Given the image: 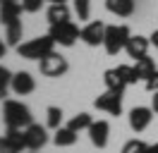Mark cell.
Here are the masks:
<instances>
[{
    "instance_id": "18",
    "label": "cell",
    "mask_w": 158,
    "mask_h": 153,
    "mask_svg": "<svg viewBox=\"0 0 158 153\" xmlns=\"http://www.w3.org/2000/svg\"><path fill=\"white\" fill-rule=\"evenodd\" d=\"M77 134L79 132L69 129V127H60V129H55L53 141H55V146H74L77 143Z\"/></svg>"
},
{
    "instance_id": "20",
    "label": "cell",
    "mask_w": 158,
    "mask_h": 153,
    "mask_svg": "<svg viewBox=\"0 0 158 153\" xmlns=\"http://www.w3.org/2000/svg\"><path fill=\"white\" fill-rule=\"evenodd\" d=\"M7 46H19V41H22V31H24V27H22V19H15V22H12V24H7Z\"/></svg>"
},
{
    "instance_id": "34",
    "label": "cell",
    "mask_w": 158,
    "mask_h": 153,
    "mask_svg": "<svg viewBox=\"0 0 158 153\" xmlns=\"http://www.w3.org/2000/svg\"><path fill=\"white\" fill-rule=\"evenodd\" d=\"M151 146H153V153H158V141H156V143H151Z\"/></svg>"
},
{
    "instance_id": "5",
    "label": "cell",
    "mask_w": 158,
    "mask_h": 153,
    "mask_svg": "<svg viewBox=\"0 0 158 153\" xmlns=\"http://www.w3.org/2000/svg\"><path fill=\"white\" fill-rule=\"evenodd\" d=\"M39 69H41V74L43 76H50V79H58V76L62 74H67V60L60 55V53H55V50H50L46 57H41L39 60Z\"/></svg>"
},
{
    "instance_id": "28",
    "label": "cell",
    "mask_w": 158,
    "mask_h": 153,
    "mask_svg": "<svg viewBox=\"0 0 158 153\" xmlns=\"http://www.w3.org/2000/svg\"><path fill=\"white\" fill-rule=\"evenodd\" d=\"M144 86H146V91H151V93H156V91H158V69L144 81Z\"/></svg>"
},
{
    "instance_id": "32",
    "label": "cell",
    "mask_w": 158,
    "mask_h": 153,
    "mask_svg": "<svg viewBox=\"0 0 158 153\" xmlns=\"http://www.w3.org/2000/svg\"><path fill=\"white\" fill-rule=\"evenodd\" d=\"M48 5H58V2H67V0H46Z\"/></svg>"
},
{
    "instance_id": "16",
    "label": "cell",
    "mask_w": 158,
    "mask_h": 153,
    "mask_svg": "<svg viewBox=\"0 0 158 153\" xmlns=\"http://www.w3.org/2000/svg\"><path fill=\"white\" fill-rule=\"evenodd\" d=\"M103 81H106V89H108V91L125 93V89H127V81L118 74V69H106V72H103Z\"/></svg>"
},
{
    "instance_id": "3",
    "label": "cell",
    "mask_w": 158,
    "mask_h": 153,
    "mask_svg": "<svg viewBox=\"0 0 158 153\" xmlns=\"http://www.w3.org/2000/svg\"><path fill=\"white\" fill-rule=\"evenodd\" d=\"M55 48V41L50 36H39V38H31L27 43H19L17 46V55L24 57V60H41L46 57Z\"/></svg>"
},
{
    "instance_id": "33",
    "label": "cell",
    "mask_w": 158,
    "mask_h": 153,
    "mask_svg": "<svg viewBox=\"0 0 158 153\" xmlns=\"http://www.w3.org/2000/svg\"><path fill=\"white\" fill-rule=\"evenodd\" d=\"M144 153H153V146H146V148H144Z\"/></svg>"
},
{
    "instance_id": "27",
    "label": "cell",
    "mask_w": 158,
    "mask_h": 153,
    "mask_svg": "<svg viewBox=\"0 0 158 153\" xmlns=\"http://www.w3.org/2000/svg\"><path fill=\"white\" fill-rule=\"evenodd\" d=\"M43 2H46V0H22V7H24V12L34 14V12H39V10L43 7Z\"/></svg>"
},
{
    "instance_id": "10",
    "label": "cell",
    "mask_w": 158,
    "mask_h": 153,
    "mask_svg": "<svg viewBox=\"0 0 158 153\" xmlns=\"http://www.w3.org/2000/svg\"><path fill=\"white\" fill-rule=\"evenodd\" d=\"M86 132H89V139H91V143H94L96 148H106V146H108L110 124L106 122V120H94Z\"/></svg>"
},
{
    "instance_id": "15",
    "label": "cell",
    "mask_w": 158,
    "mask_h": 153,
    "mask_svg": "<svg viewBox=\"0 0 158 153\" xmlns=\"http://www.w3.org/2000/svg\"><path fill=\"white\" fill-rule=\"evenodd\" d=\"M69 7L67 2H58V5H48L46 10V17H48V24H60V22H69Z\"/></svg>"
},
{
    "instance_id": "26",
    "label": "cell",
    "mask_w": 158,
    "mask_h": 153,
    "mask_svg": "<svg viewBox=\"0 0 158 153\" xmlns=\"http://www.w3.org/2000/svg\"><path fill=\"white\" fill-rule=\"evenodd\" d=\"M74 12H77V17L84 22V19H89L91 14V0H74Z\"/></svg>"
},
{
    "instance_id": "1",
    "label": "cell",
    "mask_w": 158,
    "mask_h": 153,
    "mask_svg": "<svg viewBox=\"0 0 158 153\" xmlns=\"http://www.w3.org/2000/svg\"><path fill=\"white\" fill-rule=\"evenodd\" d=\"M2 120H5V127H17V129H27L31 122H34V115L22 101H5L2 103Z\"/></svg>"
},
{
    "instance_id": "19",
    "label": "cell",
    "mask_w": 158,
    "mask_h": 153,
    "mask_svg": "<svg viewBox=\"0 0 158 153\" xmlns=\"http://www.w3.org/2000/svg\"><path fill=\"white\" fill-rule=\"evenodd\" d=\"M46 127L53 129V132L62 127V110L58 105H48V110H46Z\"/></svg>"
},
{
    "instance_id": "4",
    "label": "cell",
    "mask_w": 158,
    "mask_h": 153,
    "mask_svg": "<svg viewBox=\"0 0 158 153\" xmlns=\"http://www.w3.org/2000/svg\"><path fill=\"white\" fill-rule=\"evenodd\" d=\"M48 36L55 41V46H65L72 48L77 43V38H81V29L69 19V22H60V24H50Z\"/></svg>"
},
{
    "instance_id": "23",
    "label": "cell",
    "mask_w": 158,
    "mask_h": 153,
    "mask_svg": "<svg viewBox=\"0 0 158 153\" xmlns=\"http://www.w3.org/2000/svg\"><path fill=\"white\" fill-rule=\"evenodd\" d=\"M115 69H118V74L122 76L125 81H127V86H129V84H137V81H139V76H137V69H134V65H118Z\"/></svg>"
},
{
    "instance_id": "24",
    "label": "cell",
    "mask_w": 158,
    "mask_h": 153,
    "mask_svg": "<svg viewBox=\"0 0 158 153\" xmlns=\"http://www.w3.org/2000/svg\"><path fill=\"white\" fill-rule=\"evenodd\" d=\"M148 143H144L141 139H129V141L122 143V148H120V153H144V148H146Z\"/></svg>"
},
{
    "instance_id": "22",
    "label": "cell",
    "mask_w": 158,
    "mask_h": 153,
    "mask_svg": "<svg viewBox=\"0 0 158 153\" xmlns=\"http://www.w3.org/2000/svg\"><path fill=\"white\" fill-rule=\"evenodd\" d=\"M12 72L7 69L5 65H0V101H7L5 96H7V89H10V84H12Z\"/></svg>"
},
{
    "instance_id": "29",
    "label": "cell",
    "mask_w": 158,
    "mask_h": 153,
    "mask_svg": "<svg viewBox=\"0 0 158 153\" xmlns=\"http://www.w3.org/2000/svg\"><path fill=\"white\" fill-rule=\"evenodd\" d=\"M151 108H153V113L158 115V91H156L153 96H151Z\"/></svg>"
},
{
    "instance_id": "8",
    "label": "cell",
    "mask_w": 158,
    "mask_h": 153,
    "mask_svg": "<svg viewBox=\"0 0 158 153\" xmlns=\"http://www.w3.org/2000/svg\"><path fill=\"white\" fill-rule=\"evenodd\" d=\"M106 27H108V24H103V22H89L86 27L81 29V41H84L86 46H91V48L103 46V38H106Z\"/></svg>"
},
{
    "instance_id": "2",
    "label": "cell",
    "mask_w": 158,
    "mask_h": 153,
    "mask_svg": "<svg viewBox=\"0 0 158 153\" xmlns=\"http://www.w3.org/2000/svg\"><path fill=\"white\" fill-rule=\"evenodd\" d=\"M129 36H132V31H129L127 24H108L106 27V38H103L106 53L108 55H118L120 50H125Z\"/></svg>"
},
{
    "instance_id": "21",
    "label": "cell",
    "mask_w": 158,
    "mask_h": 153,
    "mask_svg": "<svg viewBox=\"0 0 158 153\" xmlns=\"http://www.w3.org/2000/svg\"><path fill=\"white\" fill-rule=\"evenodd\" d=\"M91 122H94V120H91L89 113H79V115H74V117L67 122V127H69V129H74V132H81V129H89Z\"/></svg>"
},
{
    "instance_id": "25",
    "label": "cell",
    "mask_w": 158,
    "mask_h": 153,
    "mask_svg": "<svg viewBox=\"0 0 158 153\" xmlns=\"http://www.w3.org/2000/svg\"><path fill=\"white\" fill-rule=\"evenodd\" d=\"M22 151L24 148H22L19 143H15L10 136H5V134L0 136V153H22Z\"/></svg>"
},
{
    "instance_id": "11",
    "label": "cell",
    "mask_w": 158,
    "mask_h": 153,
    "mask_svg": "<svg viewBox=\"0 0 158 153\" xmlns=\"http://www.w3.org/2000/svg\"><path fill=\"white\" fill-rule=\"evenodd\" d=\"M22 12H24V7H22L19 0H0V24H12L15 19L22 17Z\"/></svg>"
},
{
    "instance_id": "30",
    "label": "cell",
    "mask_w": 158,
    "mask_h": 153,
    "mask_svg": "<svg viewBox=\"0 0 158 153\" xmlns=\"http://www.w3.org/2000/svg\"><path fill=\"white\" fill-rule=\"evenodd\" d=\"M148 38H151V46H153V48L158 50V29H156V31H153V34H151Z\"/></svg>"
},
{
    "instance_id": "31",
    "label": "cell",
    "mask_w": 158,
    "mask_h": 153,
    "mask_svg": "<svg viewBox=\"0 0 158 153\" xmlns=\"http://www.w3.org/2000/svg\"><path fill=\"white\" fill-rule=\"evenodd\" d=\"M5 53H7V43H5V41H2V38H0V60H2V57H5Z\"/></svg>"
},
{
    "instance_id": "14",
    "label": "cell",
    "mask_w": 158,
    "mask_h": 153,
    "mask_svg": "<svg viewBox=\"0 0 158 153\" xmlns=\"http://www.w3.org/2000/svg\"><path fill=\"white\" fill-rule=\"evenodd\" d=\"M106 10L118 17H132L134 14V0H106Z\"/></svg>"
},
{
    "instance_id": "12",
    "label": "cell",
    "mask_w": 158,
    "mask_h": 153,
    "mask_svg": "<svg viewBox=\"0 0 158 153\" xmlns=\"http://www.w3.org/2000/svg\"><path fill=\"white\" fill-rule=\"evenodd\" d=\"M10 89L17 96H27V93H31V91L36 89V81H34V76H31L29 72H17V74L12 76Z\"/></svg>"
},
{
    "instance_id": "35",
    "label": "cell",
    "mask_w": 158,
    "mask_h": 153,
    "mask_svg": "<svg viewBox=\"0 0 158 153\" xmlns=\"http://www.w3.org/2000/svg\"><path fill=\"white\" fill-rule=\"evenodd\" d=\"M31 153H36V151H31Z\"/></svg>"
},
{
    "instance_id": "13",
    "label": "cell",
    "mask_w": 158,
    "mask_h": 153,
    "mask_svg": "<svg viewBox=\"0 0 158 153\" xmlns=\"http://www.w3.org/2000/svg\"><path fill=\"white\" fill-rule=\"evenodd\" d=\"M148 46H151V38L139 36V34L134 36V34H132L129 41H127V46H125V50H127L129 57H134V60H137V57H144L148 53Z\"/></svg>"
},
{
    "instance_id": "17",
    "label": "cell",
    "mask_w": 158,
    "mask_h": 153,
    "mask_svg": "<svg viewBox=\"0 0 158 153\" xmlns=\"http://www.w3.org/2000/svg\"><path fill=\"white\" fill-rule=\"evenodd\" d=\"M134 69H137V76H139V79H144V81H146L148 76L156 72V62H153V57H148V55L137 57V60H134Z\"/></svg>"
},
{
    "instance_id": "6",
    "label": "cell",
    "mask_w": 158,
    "mask_h": 153,
    "mask_svg": "<svg viewBox=\"0 0 158 153\" xmlns=\"http://www.w3.org/2000/svg\"><path fill=\"white\" fill-rule=\"evenodd\" d=\"M94 105L98 108V110H103V113L108 115H122V93H118V91H108L106 89V93H101L96 101H94Z\"/></svg>"
},
{
    "instance_id": "7",
    "label": "cell",
    "mask_w": 158,
    "mask_h": 153,
    "mask_svg": "<svg viewBox=\"0 0 158 153\" xmlns=\"http://www.w3.org/2000/svg\"><path fill=\"white\" fill-rule=\"evenodd\" d=\"M24 139H27V151H39L48 143V134H46V127L31 122L27 129H24Z\"/></svg>"
},
{
    "instance_id": "9",
    "label": "cell",
    "mask_w": 158,
    "mask_h": 153,
    "mask_svg": "<svg viewBox=\"0 0 158 153\" xmlns=\"http://www.w3.org/2000/svg\"><path fill=\"white\" fill-rule=\"evenodd\" d=\"M151 120H153V108L139 105V108L129 110V127H132V132H144L151 124Z\"/></svg>"
}]
</instances>
